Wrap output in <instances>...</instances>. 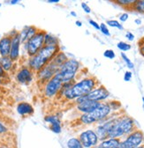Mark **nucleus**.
<instances>
[{"mask_svg":"<svg viewBox=\"0 0 144 148\" xmlns=\"http://www.w3.org/2000/svg\"><path fill=\"white\" fill-rule=\"evenodd\" d=\"M114 148H125V147H124V145H122V143L120 142V143H119V145H118L116 147H114Z\"/></svg>","mask_w":144,"mask_h":148,"instance_id":"obj_47","label":"nucleus"},{"mask_svg":"<svg viewBox=\"0 0 144 148\" xmlns=\"http://www.w3.org/2000/svg\"><path fill=\"white\" fill-rule=\"evenodd\" d=\"M81 8H82V10L86 12V13H88V14H89L91 12V8L89 7V5L87 4V3H85V2H82L81 3Z\"/></svg>","mask_w":144,"mask_h":148,"instance_id":"obj_35","label":"nucleus"},{"mask_svg":"<svg viewBox=\"0 0 144 148\" xmlns=\"http://www.w3.org/2000/svg\"><path fill=\"white\" fill-rule=\"evenodd\" d=\"M68 59H69L68 56H67L64 51L60 50V51L55 56V57H54V58L51 60V62H52L53 64H55L56 65L61 67Z\"/></svg>","mask_w":144,"mask_h":148,"instance_id":"obj_21","label":"nucleus"},{"mask_svg":"<svg viewBox=\"0 0 144 148\" xmlns=\"http://www.w3.org/2000/svg\"><path fill=\"white\" fill-rule=\"evenodd\" d=\"M101 102L98 101H90V100H86L81 103L76 104V109L77 111H79L80 113L82 114H88L91 113L95 109H96Z\"/></svg>","mask_w":144,"mask_h":148,"instance_id":"obj_15","label":"nucleus"},{"mask_svg":"<svg viewBox=\"0 0 144 148\" xmlns=\"http://www.w3.org/2000/svg\"><path fill=\"white\" fill-rule=\"evenodd\" d=\"M139 47H140L139 50H140V53H141V56H143V57H144V44H142V45H140Z\"/></svg>","mask_w":144,"mask_h":148,"instance_id":"obj_40","label":"nucleus"},{"mask_svg":"<svg viewBox=\"0 0 144 148\" xmlns=\"http://www.w3.org/2000/svg\"><path fill=\"white\" fill-rule=\"evenodd\" d=\"M97 84L98 81L94 77L84 78L75 82L69 90L64 92L62 97L66 101H75L80 97L88 95L94 88L97 86Z\"/></svg>","mask_w":144,"mask_h":148,"instance_id":"obj_2","label":"nucleus"},{"mask_svg":"<svg viewBox=\"0 0 144 148\" xmlns=\"http://www.w3.org/2000/svg\"><path fill=\"white\" fill-rule=\"evenodd\" d=\"M143 135H144V132H143Z\"/></svg>","mask_w":144,"mask_h":148,"instance_id":"obj_53","label":"nucleus"},{"mask_svg":"<svg viewBox=\"0 0 144 148\" xmlns=\"http://www.w3.org/2000/svg\"><path fill=\"white\" fill-rule=\"evenodd\" d=\"M112 113V108L108 102H101L99 107L95 109L93 112L88 114H82L79 121L81 123L85 125H90L96 123H100L109 117Z\"/></svg>","mask_w":144,"mask_h":148,"instance_id":"obj_4","label":"nucleus"},{"mask_svg":"<svg viewBox=\"0 0 144 148\" xmlns=\"http://www.w3.org/2000/svg\"><path fill=\"white\" fill-rule=\"evenodd\" d=\"M12 44V37L6 34L0 38V56L1 57H9Z\"/></svg>","mask_w":144,"mask_h":148,"instance_id":"obj_16","label":"nucleus"},{"mask_svg":"<svg viewBox=\"0 0 144 148\" xmlns=\"http://www.w3.org/2000/svg\"><path fill=\"white\" fill-rule=\"evenodd\" d=\"M75 25H76L77 27H81L82 26V22H81V21H75Z\"/></svg>","mask_w":144,"mask_h":148,"instance_id":"obj_43","label":"nucleus"},{"mask_svg":"<svg viewBox=\"0 0 144 148\" xmlns=\"http://www.w3.org/2000/svg\"><path fill=\"white\" fill-rule=\"evenodd\" d=\"M9 148H13L12 146H9Z\"/></svg>","mask_w":144,"mask_h":148,"instance_id":"obj_51","label":"nucleus"},{"mask_svg":"<svg viewBox=\"0 0 144 148\" xmlns=\"http://www.w3.org/2000/svg\"><path fill=\"white\" fill-rule=\"evenodd\" d=\"M128 18H129V15H128V13H127V12H124V13H122V14H120L119 15V21H121V22H125L127 20H128Z\"/></svg>","mask_w":144,"mask_h":148,"instance_id":"obj_37","label":"nucleus"},{"mask_svg":"<svg viewBox=\"0 0 144 148\" xmlns=\"http://www.w3.org/2000/svg\"><path fill=\"white\" fill-rule=\"evenodd\" d=\"M60 67L53 64L51 61L45 65L43 69H41L39 71L35 73V78L37 81L40 86H44L50 79H51L56 74L59 72Z\"/></svg>","mask_w":144,"mask_h":148,"instance_id":"obj_7","label":"nucleus"},{"mask_svg":"<svg viewBox=\"0 0 144 148\" xmlns=\"http://www.w3.org/2000/svg\"><path fill=\"white\" fill-rule=\"evenodd\" d=\"M138 44H139V46H140V45H142V44H144V36H143L142 38L140 40V42H139V43H138Z\"/></svg>","mask_w":144,"mask_h":148,"instance_id":"obj_46","label":"nucleus"},{"mask_svg":"<svg viewBox=\"0 0 144 148\" xmlns=\"http://www.w3.org/2000/svg\"><path fill=\"white\" fill-rule=\"evenodd\" d=\"M44 122L46 123H48L49 125L50 124H52V123H59L61 122L60 119L59 118V116H57L56 115H46L43 118Z\"/></svg>","mask_w":144,"mask_h":148,"instance_id":"obj_26","label":"nucleus"},{"mask_svg":"<svg viewBox=\"0 0 144 148\" xmlns=\"http://www.w3.org/2000/svg\"><path fill=\"white\" fill-rule=\"evenodd\" d=\"M121 58H122V59H123V61L125 62V64H127V68L128 69H134V63L130 60V58L127 57V55H125L124 52H122L121 53Z\"/></svg>","mask_w":144,"mask_h":148,"instance_id":"obj_31","label":"nucleus"},{"mask_svg":"<svg viewBox=\"0 0 144 148\" xmlns=\"http://www.w3.org/2000/svg\"><path fill=\"white\" fill-rule=\"evenodd\" d=\"M0 77L2 78V79L4 81H6V80H8L10 79L9 78V74L3 70V68L1 67V65H0Z\"/></svg>","mask_w":144,"mask_h":148,"instance_id":"obj_34","label":"nucleus"},{"mask_svg":"<svg viewBox=\"0 0 144 148\" xmlns=\"http://www.w3.org/2000/svg\"><path fill=\"white\" fill-rule=\"evenodd\" d=\"M86 97L87 100L101 102L110 97V92L103 85H99L96 88H94L88 95H86Z\"/></svg>","mask_w":144,"mask_h":148,"instance_id":"obj_13","label":"nucleus"},{"mask_svg":"<svg viewBox=\"0 0 144 148\" xmlns=\"http://www.w3.org/2000/svg\"><path fill=\"white\" fill-rule=\"evenodd\" d=\"M10 133V128L9 126L0 118V137L6 136Z\"/></svg>","mask_w":144,"mask_h":148,"instance_id":"obj_25","label":"nucleus"},{"mask_svg":"<svg viewBox=\"0 0 144 148\" xmlns=\"http://www.w3.org/2000/svg\"><path fill=\"white\" fill-rule=\"evenodd\" d=\"M38 30L39 29L34 26H25L21 31H19L21 43L24 44L25 42H27L30 38H32V37L38 32Z\"/></svg>","mask_w":144,"mask_h":148,"instance_id":"obj_18","label":"nucleus"},{"mask_svg":"<svg viewBox=\"0 0 144 148\" xmlns=\"http://www.w3.org/2000/svg\"><path fill=\"white\" fill-rule=\"evenodd\" d=\"M9 3H10V5H17L20 3V1L19 0H10Z\"/></svg>","mask_w":144,"mask_h":148,"instance_id":"obj_41","label":"nucleus"},{"mask_svg":"<svg viewBox=\"0 0 144 148\" xmlns=\"http://www.w3.org/2000/svg\"><path fill=\"white\" fill-rule=\"evenodd\" d=\"M117 47H118V49H120L122 52L128 51V50H130V49H131V48H132V46H131L129 43L125 42H118Z\"/></svg>","mask_w":144,"mask_h":148,"instance_id":"obj_30","label":"nucleus"},{"mask_svg":"<svg viewBox=\"0 0 144 148\" xmlns=\"http://www.w3.org/2000/svg\"><path fill=\"white\" fill-rule=\"evenodd\" d=\"M100 31L102 32L103 34H104L106 36H111V32H110L109 28H108V27L105 23L100 24Z\"/></svg>","mask_w":144,"mask_h":148,"instance_id":"obj_33","label":"nucleus"},{"mask_svg":"<svg viewBox=\"0 0 144 148\" xmlns=\"http://www.w3.org/2000/svg\"><path fill=\"white\" fill-rule=\"evenodd\" d=\"M45 34L46 31L39 29L38 32L32 38H30L27 42L22 44L28 58H32L34 55H37L41 50V49L44 46Z\"/></svg>","mask_w":144,"mask_h":148,"instance_id":"obj_6","label":"nucleus"},{"mask_svg":"<svg viewBox=\"0 0 144 148\" xmlns=\"http://www.w3.org/2000/svg\"><path fill=\"white\" fill-rule=\"evenodd\" d=\"M88 22H89V24H90L94 28H96V30H100V25L96 21H95L93 20H88Z\"/></svg>","mask_w":144,"mask_h":148,"instance_id":"obj_38","label":"nucleus"},{"mask_svg":"<svg viewBox=\"0 0 144 148\" xmlns=\"http://www.w3.org/2000/svg\"><path fill=\"white\" fill-rule=\"evenodd\" d=\"M70 14H71V16H73V17H74V18L77 17V13H76L75 12H74V11H71Z\"/></svg>","mask_w":144,"mask_h":148,"instance_id":"obj_45","label":"nucleus"},{"mask_svg":"<svg viewBox=\"0 0 144 148\" xmlns=\"http://www.w3.org/2000/svg\"><path fill=\"white\" fill-rule=\"evenodd\" d=\"M142 101H143V104H144V97H142Z\"/></svg>","mask_w":144,"mask_h":148,"instance_id":"obj_49","label":"nucleus"},{"mask_svg":"<svg viewBox=\"0 0 144 148\" xmlns=\"http://www.w3.org/2000/svg\"><path fill=\"white\" fill-rule=\"evenodd\" d=\"M125 148H136L144 143V135L141 130L135 129L121 141Z\"/></svg>","mask_w":144,"mask_h":148,"instance_id":"obj_9","label":"nucleus"},{"mask_svg":"<svg viewBox=\"0 0 144 148\" xmlns=\"http://www.w3.org/2000/svg\"><path fill=\"white\" fill-rule=\"evenodd\" d=\"M22 45L20 34L18 33L16 35L12 37L11 50L9 54V58L15 63H18L21 58V46Z\"/></svg>","mask_w":144,"mask_h":148,"instance_id":"obj_14","label":"nucleus"},{"mask_svg":"<svg viewBox=\"0 0 144 148\" xmlns=\"http://www.w3.org/2000/svg\"><path fill=\"white\" fill-rule=\"evenodd\" d=\"M114 120H115V117L107 118L98 123V125L96 126L95 130V132L96 133L100 141L108 138V134H109L110 130L114 123Z\"/></svg>","mask_w":144,"mask_h":148,"instance_id":"obj_12","label":"nucleus"},{"mask_svg":"<svg viewBox=\"0 0 144 148\" xmlns=\"http://www.w3.org/2000/svg\"><path fill=\"white\" fill-rule=\"evenodd\" d=\"M120 142L121 139L119 138H106L104 140L99 141L98 145L95 148H114Z\"/></svg>","mask_w":144,"mask_h":148,"instance_id":"obj_20","label":"nucleus"},{"mask_svg":"<svg viewBox=\"0 0 144 148\" xmlns=\"http://www.w3.org/2000/svg\"><path fill=\"white\" fill-rule=\"evenodd\" d=\"M103 57L108 59H114L116 57V54L112 49H106L103 52Z\"/></svg>","mask_w":144,"mask_h":148,"instance_id":"obj_32","label":"nucleus"},{"mask_svg":"<svg viewBox=\"0 0 144 148\" xmlns=\"http://www.w3.org/2000/svg\"><path fill=\"white\" fill-rule=\"evenodd\" d=\"M135 123L132 117L129 116H121L115 117L114 123L110 130L108 138H121L127 137L135 130Z\"/></svg>","mask_w":144,"mask_h":148,"instance_id":"obj_3","label":"nucleus"},{"mask_svg":"<svg viewBox=\"0 0 144 148\" xmlns=\"http://www.w3.org/2000/svg\"><path fill=\"white\" fill-rule=\"evenodd\" d=\"M81 68V63L75 58H69L59 69L57 75L63 83L73 81Z\"/></svg>","mask_w":144,"mask_h":148,"instance_id":"obj_5","label":"nucleus"},{"mask_svg":"<svg viewBox=\"0 0 144 148\" xmlns=\"http://www.w3.org/2000/svg\"><path fill=\"white\" fill-rule=\"evenodd\" d=\"M49 128H50V131H51L52 132H54L55 134H59V133H61V132H62L61 122L50 124V125H49Z\"/></svg>","mask_w":144,"mask_h":148,"instance_id":"obj_28","label":"nucleus"},{"mask_svg":"<svg viewBox=\"0 0 144 148\" xmlns=\"http://www.w3.org/2000/svg\"><path fill=\"white\" fill-rule=\"evenodd\" d=\"M17 113L21 116H30L34 113V109L32 104L27 101H21L16 105Z\"/></svg>","mask_w":144,"mask_h":148,"instance_id":"obj_17","label":"nucleus"},{"mask_svg":"<svg viewBox=\"0 0 144 148\" xmlns=\"http://www.w3.org/2000/svg\"><path fill=\"white\" fill-rule=\"evenodd\" d=\"M131 9L136 11L137 12L144 13V0H136Z\"/></svg>","mask_w":144,"mask_h":148,"instance_id":"obj_24","label":"nucleus"},{"mask_svg":"<svg viewBox=\"0 0 144 148\" xmlns=\"http://www.w3.org/2000/svg\"><path fill=\"white\" fill-rule=\"evenodd\" d=\"M78 138L84 148H95L100 141L95 131L90 129L81 132Z\"/></svg>","mask_w":144,"mask_h":148,"instance_id":"obj_11","label":"nucleus"},{"mask_svg":"<svg viewBox=\"0 0 144 148\" xmlns=\"http://www.w3.org/2000/svg\"><path fill=\"white\" fill-rule=\"evenodd\" d=\"M66 147L67 148H84L78 138V137H73L70 138L66 142Z\"/></svg>","mask_w":144,"mask_h":148,"instance_id":"obj_23","label":"nucleus"},{"mask_svg":"<svg viewBox=\"0 0 144 148\" xmlns=\"http://www.w3.org/2000/svg\"><path fill=\"white\" fill-rule=\"evenodd\" d=\"M62 80L57 75L54 76L51 79H50L43 86V96L47 99L55 98L57 95H59L63 86Z\"/></svg>","mask_w":144,"mask_h":148,"instance_id":"obj_8","label":"nucleus"},{"mask_svg":"<svg viewBox=\"0 0 144 148\" xmlns=\"http://www.w3.org/2000/svg\"><path fill=\"white\" fill-rule=\"evenodd\" d=\"M44 45H55V46H60L59 40L56 36H54L50 34H48L46 32L44 36Z\"/></svg>","mask_w":144,"mask_h":148,"instance_id":"obj_22","label":"nucleus"},{"mask_svg":"<svg viewBox=\"0 0 144 148\" xmlns=\"http://www.w3.org/2000/svg\"><path fill=\"white\" fill-rule=\"evenodd\" d=\"M136 0H116L114 1L116 4H118L119 5H121V6H124V7H128V8H131L133 6V5L135 3Z\"/></svg>","mask_w":144,"mask_h":148,"instance_id":"obj_27","label":"nucleus"},{"mask_svg":"<svg viewBox=\"0 0 144 148\" xmlns=\"http://www.w3.org/2000/svg\"><path fill=\"white\" fill-rule=\"evenodd\" d=\"M106 25H107V26H109V27H111L118 28V29H119V30H123V29H124L123 25H122L119 21H116V20H110V21H107Z\"/></svg>","mask_w":144,"mask_h":148,"instance_id":"obj_29","label":"nucleus"},{"mask_svg":"<svg viewBox=\"0 0 144 148\" xmlns=\"http://www.w3.org/2000/svg\"><path fill=\"white\" fill-rule=\"evenodd\" d=\"M35 73L27 65H22L15 71V79L21 85H29L33 82Z\"/></svg>","mask_w":144,"mask_h":148,"instance_id":"obj_10","label":"nucleus"},{"mask_svg":"<svg viewBox=\"0 0 144 148\" xmlns=\"http://www.w3.org/2000/svg\"><path fill=\"white\" fill-rule=\"evenodd\" d=\"M125 38H127L128 41L132 42L134 40V34L131 32H127V34H125Z\"/></svg>","mask_w":144,"mask_h":148,"instance_id":"obj_39","label":"nucleus"},{"mask_svg":"<svg viewBox=\"0 0 144 148\" xmlns=\"http://www.w3.org/2000/svg\"><path fill=\"white\" fill-rule=\"evenodd\" d=\"M16 64L17 63L13 62L9 57H1V58H0V65L8 74L16 71Z\"/></svg>","mask_w":144,"mask_h":148,"instance_id":"obj_19","label":"nucleus"},{"mask_svg":"<svg viewBox=\"0 0 144 148\" xmlns=\"http://www.w3.org/2000/svg\"><path fill=\"white\" fill-rule=\"evenodd\" d=\"M60 50V46L44 45L37 55L27 59L26 65L29 67L34 73H37L45 65H47Z\"/></svg>","mask_w":144,"mask_h":148,"instance_id":"obj_1","label":"nucleus"},{"mask_svg":"<svg viewBox=\"0 0 144 148\" xmlns=\"http://www.w3.org/2000/svg\"><path fill=\"white\" fill-rule=\"evenodd\" d=\"M136 148H144V144L141 145H140V146H138V147H136Z\"/></svg>","mask_w":144,"mask_h":148,"instance_id":"obj_48","label":"nucleus"},{"mask_svg":"<svg viewBox=\"0 0 144 148\" xmlns=\"http://www.w3.org/2000/svg\"><path fill=\"white\" fill-rule=\"evenodd\" d=\"M134 22H135L136 25H141V21L140 20V18H136V20L134 21Z\"/></svg>","mask_w":144,"mask_h":148,"instance_id":"obj_44","label":"nucleus"},{"mask_svg":"<svg viewBox=\"0 0 144 148\" xmlns=\"http://www.w3.org/2000/svg\"><path fill=\"white\" fill-rule=\"evenodd\" d=\"M132 76H133V73L130 71H127L124 74V80L127 82L130 81L132 79Z\"/></svg>","mask_w":144,"mask_h":148,"instance_id":"obj_36","label":"nucleus"},{"mask_svg":"<svg viewBox=\"0 0 144 148\" xmlns=\"http://www.w3.org/2000/svg\"><path fill=\"white\" fill-rule=\"evenodd\" d=\"M1 6H2V4H1V3H0V7H1Z\"/></svg>","mask_w":144,"mask_h":148,"instance_id":"obj_50","label":"nucleus"},{"mask_svg":"<svg viewBox=\"0 0 144 148\" xmlns=\"http://www.w3.org/2000/svg\"><path fill=\"white\" fill-rule=\"evenodd\" d=\"M47 2L50 4H58V3H59V0H48Z\"/></svg>","mask_w":144,"mask_h":148,"instance_id":"obj_42","label":"nucleus"},{"mask_svg":"<svg viewBox=\"0 0 144 148\" xmlns=\"http://www.w3.org/2000/svg\"><path fill=\"white\" fill-rule=\"evenodd\" d=\"M0 58H1V56H0Z\"/></svg>","mask_w":144,"mask_h":148,"instance_id":"obj_52","label":"nucleus"}]
</instances>
